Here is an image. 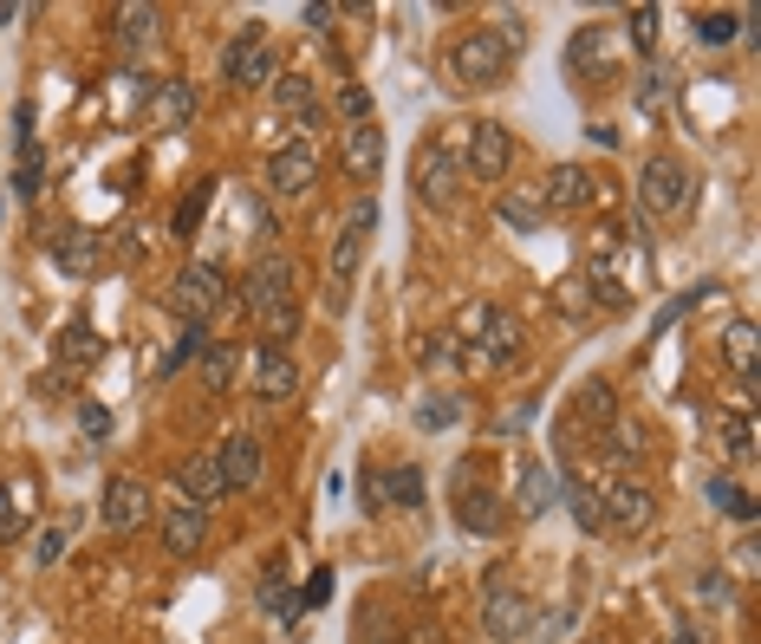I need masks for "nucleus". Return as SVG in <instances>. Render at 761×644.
I'll return each mask as SVG.
<instances>
[{
	"label": "nucleus",
	"instance_id": "nucleus-4",
	"mask_svg": "<svg viewBox=\"0 0 761 644\" xmlns=\"http://www.w3.org/2000/svg\"><path fill=\"white\" fill-rule=\"evenodd\" d=\"M638 209L644 221H684L696 209V176L684 156H651L638 170Z\"/></svg>",
	"mask_w": 761,
	"mask_h": 644
},
{
	"label": "nucleus",
	"instance_id": "nucleus-18",
	"mask_svg": "<svg viewBox=\"0 0 761 644\" xmlns=\"http://www.w3.org/2000/svg\"><path fill=\"white\" fill-rule=\"evenodd\" d=\"M612 59H619V53H612V26H599V20H593V26H579V33H573V46H566V66L579 72V78H599V72L612 78Z\"/></svg>",
	"mask_w": 761,
	"mask_h": 644
},
{
	"label": "nucleus",
	"instance_id": "nucleus-38",
	"mask_svg": "<svg viewBox=\"0 0 761 644\" xmlns=\"http://www.w3.org/2000/svg\"><path fill=\"white\" fill-rule=\"evenodd\" d=\"M624 26H631V46H638V53H657V7H631Z\"/></svg>",
	"mask_w": 761,
	"mask_h": 644
},
{
	"label": "nucleus",
	"instance_id": "nucleus-53",
	"mask_svg": "<svg viewBox=\"0 0 761 644\" xmlns=\"http://www.w3.org/2000/svg\"><path fill=\"white\" fill-rule=\"evenodd\" d=\"M411 644H443V632L436 625H411Z\"/></svg>",
	"mask_w": 761,
	"mask_h": 644
},
{
	"label": "nucleus",
	"instance_id": "nucleus-39",
	"mask_svg": "<svg viewBox=\"0 0 761 644\" xmlns=\"http://www.w3.org/2000/svg\"><path fill=\"white\" fill-rule=\"evenodd\" d=\"M203 346H208V332H203V326H183V339H176V352L163 358V378H176V371H183L189 358H203Z\"/></svg>",
	"mask_w": 761,
	"mask_h": 644
},
{
	"label": "nucleus",
	"instance_id": "nucleus-42",
	"mask_svg": "<svg viewBox=\"0 0 761 644\" xmlns=\"http://www.w3.org/2000/svg\"><path fill=\"white\" fill-rule=\"evenodd\" d=\"M664 98H671L664 72H644V78H638V111H644V118H657V111H664Z\"/></svg>",
	"mask_w": 761,
	"mask_h": 644
},
{
	"label": "nucleus",
	"instance_id": "nucleus-27",
	"mask_svg": "<svg viewBox=\"0 0 761 644\" xmlns=\"http://www.w3.org/2000/svg\"><path fill=\"white\" fill-rule=\"evenodd\" d=\"M709 436H716V449L736 456V462L755 449V424H749L742 411H722V404H709Z\"/></svg>",
	"mask_w": 761,
	"mask_h": 644
},
{
	"label": "nucleus",
	"instance_id": "nucleus-24",
	"mask_svg": "<svg viewBox=\"0 0 761 644\" xmlns=\"http://www.w3.org/2000/svg\"><path fill=\"white\" fill-rule=\"evenodd\" d=\"M358 261H365V234H358V228H339V241H333V286H326V306H333V313L346 306V286L358 281Z\"/></svg>",
	"mask_w": 761,
	"mask_h": 644
},
{
	"label": "nucleus",
	"instance_id": "nucleus-28",
	"mask_svg": "<svg viewBox=\"0 0 761 644\" xmlns=\"http://www.w3.org/2000/svg\"><path fill=\"white\" fill-rule=\"evenodd\" d=\"M98 358H105L98 326H91V319H72L66 332H59V364H66V371H91Z\"/></svg>",
	"mask_w": 761,
	"mask_h": 644
},
{
	"label": "nucleus",
	"instance_id": "nucleus-30",
	"mask_svg": "<svg viewBox=\"0 0 761 644\" xmlns=\"http://www.w3.org/2000/svg\"><path fill=\"white\" fill-rule=\"evenodd\" d=\"M579 281H586V293H593V306H612V313L631 306V286L612 274V261H593V254H586V274H579Z\"/></svg>",
	"mask_w": 761,
	"mask_h": 644
},
{
	"label": "nucleus",
	"instance_id": "nucleus-49",
	"mask_svg": "<svg viewBox=\"0 0 761 644\" xmlns=\"http://www.w3.org/2000/svg\"><path fill=\"white\" fill-rule=\"evenodd\" d=\"M346 228L371 234V228H378V203H371V196H358V209H351V221H346Z\"/></svg>",
	"mask_w": 761,
	"mask_h": 644
},
{
	"label": "nucleus",
	"instance_id": "nucleus-40",
	"mask_svg": "<svg viewBox=\"0 0 761 644\" xmlns=\"http://www.w3.org/2000/svg\"><path fill=\"white\" fill-rule=\"evenodd\" d=\"M736 26H742L736 13H703V20H696V40H703V46H729Z\"/></svg>",
	"mask_w": 761,
	"mask_h": 644
},
{
	"label": "nucleus",
	"instance_id": "nucleus-54",
	"mask_svg": "<svg viewBox=\"0 0 761 644\" xmlns=\"http://www.w3.org/2000/svg\"><path fill=\"white\" fill-rule=\"evenodd\" d=\"M7 20H20V7H13V0H0V26H7Z\"/></svg>",
	"mask_w": 761,
	"mask_h": 644
},
{
	"label": "nucleus",
	"instance_id": "nucleus-50",
	"mask_svg": "<svg viewBox=\"0 0 761 644\" xmlns=\"http://www.w3.org/2000/svg\"><path fill=\"white\" fill-rule=\"evenodd\" d=\"M566 313H593V293H586V281H566Z\"/></svg>",
	"mask_w": 761,
	"mask_h": 644
},
{
	"label": "nucleus",
	"instance_id": "nucleus-25",
	"mask_svg": "<svg viewBox=\"0 0 761 644\" xmlns=\"http://www.w3.org/2000/svg\"><path fill=\"white\" fill-rule=\"evenodd\" d=\"M573 417L612 436V424H619V391H612L606 378H593V384H579V397H573Z\"/></svg>",
	"mask_w": 761,
	"mask_h": 644
},
{
	"label": "nucleus",
	"instance_id": "nucleus-35",
	"mask_svg": "<svg viewBox=\"0 0 761 644\" xmlns=\"http://www.w3.org/2000/svg\"><path fill=\"white\" fill-rule=\"evenodd\" d=\"M709 507H722V514H736V521H755V501L742 495L729 476H709Z\"/></svg>",
	"mask_w": 761,
	"mask_h": 644
},
{
	"label": "nucleus",
	"instance_id": "nucleus-7",
	"mask_svg": "<svg viewBox=\"0 0 761 644\" xmlns=\"http://www.w3.org/2000/svg\"><path fill=\"white\" fill-rule=\"evenodd\" d=\"M196 111H203V98H196L189 78H150V98H143V124H150V131L176 138V131L196 124Z\"/></svg>",
	"mask_w": 761,
	"mask_h": 644
},
{
	"label": "nucleus",
	"instance_id": "nucleus-3",
	"mask_svg": "<svg viewBox=\"0 0 761 644\" xmlns=\"http://www.w3.org/2000/svg\"><path fill=\"white\" fill-rule=\"evenodd\" d=\"M449 339L469 358H482V364H508V358H521V319H508V313L488 306V299H469V306L456 313V332H449Z\"/></svg>",
	"mask_w": 761,
	"mask_h": 644
},
{
	"label": "nucleus",
	"instance_id": "nucleus-9",
	"mask_svg": "<svg viewBox=\"0 0 761 644\" xmlns=\"http://www.w3.org/2000/svg\"><path fill=\"white\" fill-rule=\"evenodd\" d=\"M170 299H176V313L189 319V326H203L208 313H221L228 306V281H221V268H208V261H189L176 286H170Z\"/></svg>",
	"mask_w": 761,
	"mask_h": 644
},
{
	"label": "nucleus",
	"instance_id": "nucleus-46",
	"mask_svg": "<svg viewBox=\"0 0 761 644\" xmlns=\"http://www.w3.org/2000/svg\"><path fill=\"white\" fill-rule=\"evenodd\" d=\"M40 183H46V163H33V156H26V163H20V183H13V189H20V196H40Z\"/></svg>",
	"mask_w": 761,
	"mask_h": 644
},
{
	"label": "nucleus",
	"instance_id": "nucleus-2",
	"mask_svg": "<svg viewBox=\"0 0 761 644\" xmlns=\"http://www.w3.org/2000/svg\"><path fill=\"white\" fill-rule=\"evenodd\" d=\"M514 53H521V20H508V33H501V26H476V33H463V40L449 46L443 72H449L456 85H469V91H488V85L508 78Z\"/></svg>",
	"mask_w": 761,
	"mask_h": 644
},
{
	"label": "nucleus",
	"instance_id": "nucleus-48",
	"mask_svg": "<svg viewBox=\"0 0 761 644\" xmlns=\"http://www.w3.org/2000/svg\"><path fill=\"white\" fill-rule=\"evenodd\" d=\"M326 599H333V567H319L306 579V605H326Z\"/></svg>",
	"mask_w": 761,
	"mask_h": 644
},
{
	"label": "nucleus",
	"instance_id": "nucleus-34",
	"mask_svg": "<svg viewBox=\"0 0 761 644\" xmlns=\"http://www.w3.org/2000/svg\"><path fill=\"white\" fill-rule=\"evenodd\" d=\"M208 196H215V183H196V189L176 203V221H170L176 241H196V228H203V215H208Z\"/></svg>",
	"mask_w": 761,
	"mask_h": 644
},
{
	"label": "nucleus",
	"instance_id": "nucleus-26",
	"mask_svg": "<svg viewBox=\"0 0 761 644\" xmlns=\"http://www.w3.org/2000/svg\"><path fill=\"white\" fill-rule=\"evenodd\" d=\"M156 40V7H118V59L138 66V53Z\"/></svg>",
	"mask_w": 761,
	"mask_h": 644
},
{
	"label": "nucleus",
	"instance_id": "nucleus-10",
	"mask_svg": "<svg viewBox=\"0 0 761 644\" xmlns=\"http://www.w3.org/2000/svg\"><path fill=\"white\" fill-rule=\"evenodd\" d=\"M534 625V599L521 592V586H501V572L488 579V592H482V632L494 644H508V638H521Z\"/></svg>",
	"mask_w": 761,
	"mask_h": 644
},
{
	"label": "nucleus",
	"instance_id": "nucleus-37",
	"mask_svg": "<svg viewBox=\"0 0 761 644\" xmlns=\"http://www.w3.org/2000/svg\"><path fill=\"white\" fill-rule=\"evenodd\" d=\"M416 358H423V364H430V371H456V364H463V346H456V339H449V332H430V339H423V346H416Z\"/></svg>",
	"mask_w": 761,
	"mask_h": 644
},
{
	"label": "nucleus",
	"instance_id": "nucleus-22",
	"mask_svg": "<svg viewBox=\"0 0 761 644\" xmlns=\"http://www.w3.org/2000/svg\"><path fill=\"white\" fill-rule=\"evenodd\" d=\"M559 482L547 462H521V476H514V514H528V521H541L547 507H554Z\"/></svg>",
	"mask_w": 761,
	"mask_h": 644
},
{
	"label": "nucleus",
	"instance_id": "nucleus-52",
	"mask_svg": "<svg viewBox=\"0 0 761 644\" xmlns=\"http://www.w3.org/2000/svg\"><path fill=\"white\" fill-rule=\"evenodd\" d=\"M261 605H268V612H286V586H280V579L261 586Z\"/></svg>",
	"mask_w": 761,
	"mask_h": 644
},
{
	"label": "nucleus",
	"instance_id": "nucleus-45",
	"mask_svg": "<svg viewBox=\"0 0 761 644\" xmlns=\"http://www.w3.org/2000/svg\"><path fill=\"white\" fill-rule=\"evenodd\" d=\"M241 228H261V234H280V228H274V215L261 209L254 196H241Z\"/></svg>",
	"mask_w": 761,
	"mask_h": 644
},
{
	"label": "nucleus",
	"instance_id": "nucleus-16",
	"mask_svg": "<svg viewBox=\"0 0 761 644\" xmlns=\"http://www.w3.org/2000/svg\"><path fill=\"white\" fill-rule=\"evenodd\" d=\"M339 163H346L351 183H378V176H384V131H378V124H346Z\"/></svg>",
	"mask_w": 761,
	"mask_h": 644
},
{
	"label": "nucleus",
	"instance_id": "nucleus-17",
	"mask_svg": "<svg viewBox=\"0 0 761 644\" xmlns=\"http://www.w3.org/2000/svg\"><path fill=\"white\" fill-rule=\"evenodd\" d=\"M501 521H508V495H494L488 482H469V489L456 495V527H469V534H501Z\"/></svg>",
	"mask_w": 761,
	"mask_h": 644
},
{
	"label": "nucleus",
	"instance_id": "nucleus-14",
	"mask_svg": "<svg viewBox=\"0 0 761 644\" xmlns=\"http://www.w3.org/2000/svg\"><path fill=\"white\" fill-rule=\"evenodd\" d=\"M46 254H53V268H59V274L91 281V274L105 268V234H91V228H59V234L46 241Z\"/></svg>",
	"mask_w": 761,
	"mask_h": 644
},
{
	"label": "nucleus",
	"instance_id": "nucleus-20",
	"mask_svg": "<svg viewBox=\"0 0 761 644\" xmlns=\"http://www.w3.org/2000/svg\"><path fill=\"white\" fill-rule=\"evenodd\" d=\"M586 203H599V183H593V170L586 163H559L554 176H547V203L541 209H586Z\"/></svg>",
	"mask_w": 761,
	"mask_h": 644
},
{
	"label": "nucleus",
	"instance_id": "nucleus-32",
	"mask_svg": "<svg viewBox=\"0 0 761 644\" xmlns=\"http://www.w3.org/2000/svg\"><path fill=\"white\" fill-rule=\"evenodd\" d=\"M274 78H280V59H274V46H268V40H261V46H248V53L235 59V72H228V85H241V91H248V85H274Z\"/></svg>",
	"mask_w": 761,
	"mask_h": 644
},
{
	"label": "nucleus",
	"instance_id": "nucleus-23",
	"mask_svg": "<svg viewBox=\"0 0 761 644\" xmlns=\"http://www.w3.org/2000/svg\"><path fill=\"white\" fill-rule=\"evenodd\" d=\"M722 358H729V371L742 378V391H755L761 384V339H755L749 319H736V326L722 332Z\"/></svg>",
	"mask_w": 761,
	"mask_h": 644
},
{
	"label": "nucleus",
	"instance_id": "nucleus-21",
	"mask_svg": "<svg viewBox=\"0 0 761 644\" xmlns=\"http://www.w3.org/2000/svg\"><path fill=\"white\" fill-rule=\"evenodd\" d=\"M203 541H208L203 507H189V501H170V514H163V547H170L176 560H189V554H203Z\"/></svg>",
	"mask_w": 761,
	"mask_h": 644
},
{
	"label": "nucleus",
	"instance_id": "nucleus-8",
	"mask_svg": "<svg viewBox=\"0 0 761 644\" xmlns=\"http://www.w3.org/2000/svg\"><path fill=\"white\" fill-rule=\"evenodd\" d=\"M268 189H274L280 203H300V196H313L319 189V150L306 138L280 143L274 156H268Z\"/></svg>",
	"mask_w": 761,
	"mask_h": 644
},
{
	"label": "nucleus",
	"instance_id": "nucleus-11",
	"mask_svg": "<svg viewBox=\"0 0 761 644\" xmlns=\"http://www.w3.org/2000/svg\"><path fill=\"white\" fill-rule=\"evenodd\" d=\"M248 378H254V397H261V404L300 397V358L280 352V346H254V352H248Z\"/></svg>",
	"mask_w": 761,
	"mask_h": 644
},
{
	"label": "nucleus",
	"instance_id": "nucleus-33",
	"mask_svg": "<svg viewBox=\"0 0 761 644\" xmlns=\"http://www.w3.org/2000/svg\"><path fill=\"white\" fill-rule=\"evenodd\" d=\"M196 364H203V391H215V397H221V391H235V364H241V358H235V346L208 339Z\"/></svg>",
	"mask_w": 761,
	"mask_h": 644
},
{
	"label": "nucleus",
	"instance_id": "nucleus-41",
	"mask_svg": "<svg viewBox=\"0 0 761 644\" xmlns=\"http://www.w3.org/2000/svg\"><path fill=\"white\" fill-rule=\"evenodd\" d=\"M339 118L346 124H371V91L358 78H346V91H339Z\"/></svg>",
	"mask_w": 761,
	"mask_h": 644
},
{
	"label": "nucleus",
	"instance_id": "nucleus-12",
	"mask_svg": "<svg viewBox=\"0 0 761 644\" xmlns=\"http://www.w3.org/2000/svg\"><path fill=\"white\" fill-rule=\"evenodd\" d=\"M215 469H221V495H248V489L261 482V436L228 429L221 449H215Z\"/></svg>",
	"mask_w": 761,
	"mask_h": 644
},
{
	"label": "nucleus",
	"instance_id": "nucleus-36",
	"mask_svg": "<svg viewBox=\"0 0 761 644\" xmlns=\"http://www.w3.org/2000/svg\"><path fill=\"white\" fill-rule=\"evenodd\" d=\"M494 215H501L514 234H541V215H547V209H541V203H528V196H501V209H494Z\"/></svg>",
	"mask_w": 761,
	"mask_h": 644
},
{
	"label": "nucleus",
	"instance_id": "nucleus-55",
	"mask_svg": "<svg viewBox=\"0 0 761 644\" xmlns=\"http://www.w3.org/2000/svg\"><path fill=\"white\" fill-rule=\"evenodd\" d=\"M677 644H696V638H691V632H677Z\"/></svg>",
	"mask_w": 761,
	"mask_h": 644
},
{
	"label": "nucleus",
	"instance_id": "nucleus-6",
	"mask_svg": "<svg viewBox=\"0 0 761 644\" xmlns=\"http://www.w3.org/2000/svg\"><path fill=\"white\" fill-rule=\"evenodd\" d=\"M416 196H423V209H436V215H449L463 203V156L449 143H423L416 150Z\"/></svg>",
	"mask_w": 761,
	"mask_h": 644
},
{
	"label": "nucleus",
	"instance_id": "nucleus-29",
	"mask_svg": "<svg viewBox=\"0 0 761 644\" xmlns=\"http://www.w3.org/2000/svg\"><path fill=\"white\" fill-rule=\"evenodd\" d=\"M416 507L423 501V469L416 462H404V469H391V476H371V507Z\"/></svg>",
	"mask_w": 761,
	"mask_h": 644
},
{
	"label": "nucleus",
	"instance_id": "nucleus-1",
	"mask_svg": "<svg viewBox=\"0 0 761 644\" xmlns=\"http://www.w3.org/2000/svg\"><path fill=\"white\" fill-rule=\"evenodd\" d=\"M248 319L261 326V346H280V352L300 332V274H293V261L280 248H268L248 268Z\"/></svg>",
	"mask_w": 761,
	"mask_h": 644
},
{
	"label": "nucleus",
	"instance_id": "nucleus-19",
	"mask_svg": "<svg viewBox=\"0 0 761 644\" xmlns=\"http://www.w3.org/2000/svg\"><path fill=\"white\" fill-rule=\"evenodd\" d=\"M176 501H189V507H215L221 501V469H215V456H183L176 462Z\"/></svg>",
	"mask_w": 761,
	"mask_h": 644
},
{
	"label": "nucleus",
	"instance_id": "nucleus-31",
	"mask_svg": "<svg viewBox=\"0 0 761 644\" xmlns=\"http://www.w3.org/2000/svg\"><path fill=\"white\" fill-rule=\"evenodd\" d=\"M33 482H7L0 489V541H20L26 534V514H33Z\"/></svg>",
	"mask_w": 761,
	"mask_h": 644
},
{
	"label": "nucleus",
	"instance_id": "nucleus-44",
	"mask_svg": "<svg viewBox=\"0 0 761 644\" xmlns=\"http://www.w3.org/2000/svg\"><path fill=\"white\" fill-rule=\"evenodd\" d=\"M78 429H85V436H111V411L85 397V404H78Z\"/></svg>",
	"mask_w": 761,
	"mask_h": 644
},
{
	"label": "nucleus",
	"instance_id": "nucleus-43",
	"mask_svg": "<svg viewBox=\"0 0 761 644\" xmlns=\"http://www.w3.org/2000/svg\"><path fill=\"white\" fill-rule=\"evenodd\" d=\"M449 417H456V404H449V397H423V404H416V424H423V429H443Z\"/></svg>",
	"mask_w": 761,
	"mask_h": 644
},
{
	"label": "nucleus",
	"instance_id": "nucleus-13",
	"mask_svg": "<svg viewBox=\"0 0 761 644\" xmlns=\"http://www.w3.org/2000/svg\"><path fill=\"white\" fill-rule=\"evenodd\" d=\"M150 514H156V507H150V489H143L138 476H111V482H105V527H111V534H143Z\"/></svg>",
	"mask_w": 761,
	"mask_h": 644
},
{
	"label": "nucleus",
	"instance_id": "nucleus-47",
	"mask_svg": "<svg viewBox=\"0 0 761 644\" xmlns=\"http://www.w3.org/2000/svg\"><path fill=\"white\" fill-rule=\"evenodd\" d=\"M59 547H66V534L53 527V534H40V547H33V567H53L59 560Z\"/></svg>",
	"mask_w": 761,
	"mask_h": 644
},
{
	"label": "nucleus",
	"instance_id": "nucleus-15",
	"mask_svg": "<svg viewBox=\"0 0 761 644\" xmlns=\"http://www.w3.org/2000/svg\"><path fill=\"white\" fill-rule=\"evenodd\" d=\"M508 163H514V138H508V124H469V176L476 183H501L508 176Z\"/></svg>",
	"mask_w": 761,
	"mask_h": 644
},
{
	"label": "nucleus",
	"instance_id": "nucleus-5",
	"mask_svg": "<svg viewBox=\"0 0 761 644\" xmlns=\"http://www.w3.org/2000/svg\"><path fill=\"white\" fill-rule=\"evenodd\" d=\"M593 495H599L606 534H651V521H657V489H651L644 476H606Z\"/></svg>",
	"mask_w": 761,
	"mask_h": 644
},
{
	"label": "nucleus",
	"instance_id": "nucleus-51",
	"mask_svg": "<svg viewBox=\"0 0 761 644\" xmlns=\"http://www.w3.org/2000/svg\"><path fill=\"white\" fill-rule=\"evenodd\" d=\"M333 13H339V7H326V0H313V7H306V13H300V20H306V26H319V33H326V26H333Z\"/></svg>",
	"mask_w": 761,
	"mask_h": 644
}]
</instances>
